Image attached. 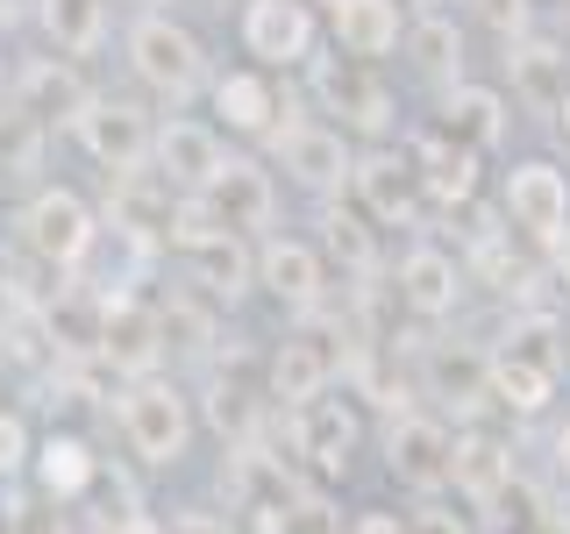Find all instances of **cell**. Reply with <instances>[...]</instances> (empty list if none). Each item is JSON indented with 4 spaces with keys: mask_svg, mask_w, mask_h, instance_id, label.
Returning a JSON list of instances; mask_svg holds the SVG:
<instances>
[{
    "mask_svg": "<svg viewBox=\"0 0 570 534\" xmlns=\"http://www.w3.org/2000/svg\"><path fill=\"white\" fill-rule=\"evenodd\" d=\"M115 427H121V449H129L142 471H178V463L193 456L200 414H193V392L178 378L142 370V378H121V392H115Z\"/></svg>",
    "mask_w": 570,
    "mask_h": 534,
    "instance_id": "1",
    "label": "cell"
},
{
    "mask_svg": "<svg viewBox=\"0 0 570 534\" xmlns=\"http://www.w3.org/2000/svg\"><path fill=\"white\" fill-rule=\"evenodd\" d=\"M121 58H129V79L142 86L150 100L165 107H186L193 93H207V43L193 36L178 14L165 8H142L129 29H121Z\"/></svg>",
    "mask_w": 570,
    "mask_h": 534,
    "instance_id": "2",
    "label": "cell"
},
{
    "mask_svg": "<svg viewBox=\"0 0 570 534\" xmlns=\"http://www.w3.org/2000/svg\"><path fill=\"white\" fill-rule=\"evenodd\" d=\"M14 236L43 271L58 278H79L86 257L100 249V214L79 186H36L22 207H14Z\"/></svg>",
    "mask_w": 570,
    "mask_h": 534,
    "instance_id": "3",
    "label": "cell"
},
{
    "mask_svg": "<svg viewBox=\"0 0 570 534\" xmlns=\"http://www.w3.org/2000/svg\"><path fill=\"white\" fill-rule=\"evenodd\" d=\"M65 136H71V150H79L86 165H100L107 178H121V171H142V165H150L157 115L142 100H129V93H86L79 107H71Z\"/></svg>",
    "mask_w": 570,
    "mask_h": 534,
    "instance_id": "4",
    "label": "cell"
},
{
    "mask_svg": "<svg viewBox=\"0 0 570 534\" xmlns=\"http://www.w3.org/2000/svg\"><path fill=\"white\" fill-rule=\"evenodd\" d=\"M314 71V100H321V121L328 129H343V136H364V142H385L392 136V93H385V79H379V65H364V58H307Z\"/></svg>",
    "mask_w": 570,
    "mask_h": 534,
    "instance_id": "5",
    "label": "cell"
},
{
    "mask_svg": "<svg viewBox=\"0 0 570 534\" xmlns=\"http://www.w3.org/2000/svg\"><path fill=\"white\" fill-rule=\"evenodd\" d=\"M272 150H278V171L293 178L307 200H343L350 171H356V150L343 129H328V121H278L272 129Z\"/></svg>",
    "mask_w": 570,
    "mask_h": 534,
    "instance_id": "6",
    "label": "cell"
},
{
    "mask_svg": "<svg viewBox=\"0 0 570 534\" xmlns=\"http://www.w3.org/2000/svg\"><path fill=\"white\" fill-rule=\"evenodd\" d=\"M236 36H243V50L264 71H293V65L314 58L321 14H314V0H243V8H236Z\"/></svg>",
    "mask_w": 570,
    "mask_h": 534,
    "instance_id": "7",
    "label": "cell"
},
{
    "mask_svg": "<svg viewBox=\"0 0 570 534\" xmlns=\"http://www.w3.org/2000/svg\"><path fill=\"white\" fill-rule=\"evenodd\" d=\"M499 200H507V221L528 243L557 249V236L570 228V171H557L549 157H521V165L499 178Z\"/></svg>",
    "mask_w": 570,
    "mask_h": 534,
    "instance_id": "8",
    "label": "cell"
},
{
    "mask_svg": "<svg viewBox=\"0 0 570 534\" xmlns=\"http://www.w3.org/2000/svg\"><path fill=\"white\" fill-rule=\"evenodd\" d=\"M350 192H356V207H364V214H371L379 228H414L421 214H428L414 157H406V150H385V142H371V150H356Z\"/></svg>",
    "mask_w": 570,
    "mask_h": 534,
    "instance_id": "9",
    "label": "cell"
},
{
    "mask_svg": "<svg viewBox=\"0 0 570 534\" xmlns=\"http://www.w3.org/2000/svg\"><path fill=\"white\" fill-rule=\"evenodd\" d=\"M222 129H214V121H193V115H171L157 121V136H150V171L165 178L171 192H200L214 171H222Z\"/></svg>",
    "mask_w": 570,
    "mask_h": 534,
    "instance_id": "10",
    "label": "cell"
},
{
    "mask_svg": "<svg viewBox=\"0 0 570 534\" xmlns=\"http://www.w3.org/2000/svg\"><path fill=\"white\" fill-rule=\"evenodd\" d=\"M285 435H293V449L307 456L321 477H343L350 456H356V442H364V421H356L350 399L321 392V399H307V406H293V414H285Z\"/></svg>",
    "mask_w": 570,
    "mask_h": 534,
    "instance_id": "11",
    "label": "cell"
},
{
    "mask_svg": "<svg viewBox=\"0 0 570 534\" xmlns=\"http://www.w3.org/2000/svg\"><path fill=\"white\" fill-rule=\"evenodd\" d=\"M200 200L228 236H257V228H272V214H278V186H272V171H264L257 157H222V171L200 186Z\"/></svg>",
    "mask_w": 570,
    "mask_h": 534,
    "instance_id": "12",
    "label": "cell"
},
{
    "mask_svg": "<svg viewBox=\"0 0 570 534\" xmlns=\"http://www.w3.org/2000/svg\"><path fill=\"white\" fill-rule=\"evenodd\" d=\"M257 285L293 314H314L321 293H328V257L307 236H264L257 243Z\"/></svg>",
    "mask_w": 570,
    "mask_h": 534,
    "instance_id": "13",
    "label": "cell"
},
{
    "mask_svg": "<svg viewBox=\"0 0 570 534\" xmlns=\"http://www.w3.org/2000/svg\"><path fill=\"white\" fill-rule=\"evenodd\" d=\"M463 264L450 257V249H435V243H414L400 257V271H392V293H400V307L414 314V320H450L463 307Z\"/></svg>",
    "mask_w": 570,
    "mask_h": 534,
    "instance_id": "14",
    "label": "cell"
},
{
    "mask_svg": "<svg viewBox=\"0 0 570 534\" xmlns=\"http://www.w3.org/2000/svg\"><path fill=\"white\" fill-rule=\"evenodd\" d=\"M450 427H442L435 414H400L385 427V463L392 477H400L406 492H442L450 485Z\"/></svg>",
    "mask_w": 570,
    "mask_h": 534,
    "instance_id": "15",
    "label": "cell"
},
{
    "mask_svg": "<svg viewBox=\"0 0 570 534\" xmlns=\"http://www.w3.org/2000/svg\"><path fill=\"white\" fill-rule=\"evenodd\" d=\"M328 378H335V349L321 343L314 328H293V335L272 349V364H264V399H272L278 414H293V406L321 399V392H328Z\"/></svg>",
    "mask_w": 570,
    "mask_h": 534,
    "instance_id": "16",
    "label": "cell"
},
{
    "mask_svg": "<svg viewBox=\"0 0 570 534\" xmlns=\"http://www.w3.org/2000/svg\"><path fill=\"white\" fill-rule=\"evenodd\" d=\"M406 0H328V36L343 58H364V65H385L392 50L406 43Z\"/></svg>",
    "mask_w": 570,
    "mask_h": 534,
    "instance_id": "17",
    "label": "cell"
},
{
    "mask_svg": "<svg viewBox=\"0 0 570 534\" xmlns=\"http://www.w3.org/2000/svg\"><path fill=\"white\" fill-rule=\"evenodd\" d=\"M29 485L50 492V498H65V506H79V498L100 485L94 442L71 435V427H50V435H36V449H29Z\"/></svg>",
    "mask_w": 570,
    "mask_h": 534,
    "instance_id": "18",
    "label": "cell"
},
{
    "mask_svg": "<svg viewBox=\"0 0 570 534\" xmlns=\"http://www.w3.org/2000/svg\"><path fill=\"white\" fill-rule=\"evenodd\" d=\"M178 264H186V285L200 299H214V307H236L249 285H257V249H249V236H207Z\"/></svg>",
    "mask_w": 570,
    "mask_h": 534,
    "instance_id": "19",
    "label": "cell"
},
{
    "mask_svg": "<svg viewBox=\"0 0 570 534\" xmlns=\"http://www.w3.org/2000/svg\"><path fill=\"white\" fill-rule=\"evenodd\" d=\"M513 449L499 435H485V427H463V435L450 442V485L471 498V506H499V498L513 492Z\"/></svg>",
    "mask_w": 570,
    "mask_h": 534,
    "instance_id": "20",
    "label": "cell"
},
{
    "mask_svg": "<svg viewBox=\"0 0 570 534\" xmlns=\"http://www.w3.org/2000/svg\"><path fill=\"white\" fill-rule=\"evenodd\" d=\"M29 22L43 50H58L65 65H86L107 50V0H29Z\"/></svg>",
    "mask_w": 570,
    "mask_h": 534,
    "instance_id": "21",
    "label": "cell"
},
{
    "mask_svg": "<svg viewBox=\"0 0 570 534\" xmlns=\"http://www.w3.org/2000/svg\"><path fill=\"white\" fill-rule=\"evenodd\" d=\"M207 107H214V129H228V136H272L278 129V93L264 71H214Z\"/></svg>",
    "mask_w": 570,
    "mask_h": 534,
    "instance_id": "22",
    "label": "cell"
},
{
    "mask_svg": "<svg viewBox=\"0 0 570 534\" xmlns=\"http://www.w3.org/2000/svg\"><path fill=\"white\" fill-rule=\"evenodd\" d=\"M435 129L450 142H463V150H499V136H507V93H499V86H478V79L442 86V121Z\"/></svg>",
    "mask_w": 570,
    "mask_h": 534,
    "instance_id": "23",
    "label": "cell"
},
{
    "mask_svg": "<svg viewBox=\"0 0 570 534\" xmlns=\"http://www.w3.org/2000/svg\"><path fill=\"white\" fill-rule=\"evenodd\" d=\"M406 157H414V171H421V200L428 207H456V200H471V186H478V150H463V142H450L442 129H428L406 142Z\"/></svg>",
    "mask_w": 570,
    "mask_h": 534,
    "instance_id": "24",
    "label": "cell"
},
{
    "mask_svg": "<svg viewBox=\"0 0 570 534\" xmlns=\"http://www.w3.org/2000/svg\"><path fill=\"white\" fill-rule=\"evenodd\" d=\"M485 399L507 406V414H542V406L557 399V364L521 356V349H492V364H485Z\"/></svg>",
    "mask_w": 570,
    "mask_h": 534,
    "instance_id": "25",
    "label": "cell"
},
{
    "mask_svg": "<svg viewBox=\"0 0 570 534\" xmlns=\"http://www.w3.org/2000/svg\"><path fill=\"white\" fill-rule=\"evenodd\" d=\"M371 214L364 207H335V200H321V257H335L350 278H371L379 271V236H371Z\"/></svg>",
    "mask_w": 570,
    "mask_h": 534,
    "instance_id": "26",
    "label": "cell"
},
{
    "mask_svg": "<svg viewBox=\"0 0 570 534\" xmlns=\"http://www.w3.org/2000/svg\"><path fill=\"white\" fill-rule=\"evenodd\" d=\"M0 534H79V513L65 498L36 492L29 477H8L0 485Z\"/></svg>",
    "mask_w": 570,
    "mask_h": 534,
    "instance_id": "27",
    "label": "cell"
},
{
    "mask_svg": "<svg viewBox=\"0 0 570 534\" xmlns=\"http://www.w3.org/2000/svg\"><path fill=\"white\" fill-rule=\"evenodd\" d=\"M86 100V86L65 71V58L50 65V58H36L22 71V93H14V115L22 121H71V107Z\"/></svg>",
    "mask_w": 570,
    "mask_h": 534,
    "instance_id": "28",
    "label": "cell"
},
{
    "mask_svg": "<svg viewBox=\"0 0 570 534\" xmlns=\"http://www.w3.org/2000/svg\"><path fill=\"white\" fill-rule=\"evenodd\" d=\"M400 50H414V65L428 71V79H442V86L463 79V71H456V58H463V29H456L442 8H421V22H406V43H400Z\"/></svg>",
    "mask_w": 570,
    "mask_h": 534,
    "instance_id": "29",
    "label": "cell"
},
{
    "mask_svg": "<svg viewBox=\"0 0 570 534\" xmlns=\"http://www.w3.org/2000/svg\"><path fill=\"white\" fill-rule=\"evenodd\" d=\"M507 71H513V86H521V100L549 107V115H557V100L570 93V79H563V65H557V50H549V43L507 50Z\"/></svg>",
    "mask_w": 570,
    "mask_h": 534,
    "instance_id": "30",
    "label": "cell"
},
{
    "mask_svg": "<svg viewBox=\"0 0 570 534\" xmlns=\"http://www.w3.org/2000/svg\"><path fill=\"white\" fill-rule=\"evenodd\" d=\"M485 364H492V356H471V349H450V343H442V349H428V378H435V392H442V399H485Z\"/></svg>",
    "mask_w": 570,
    "mask_h": 534,
    "instance_id": "31",
    "label": "cell"
},
{
    "mask_svg": "<svg viewBox=\"0 0 570 534\" xmlns=\"http://www.w3.org/2000/svg\"><path fill=\"white\" fill-rule=\"evenodd\" d=\"M29 449H36L29 421L14 414V406H0V485H8V477H29Z\"/></svg>",
    "mask_w": 570,
    "mask_h": 534,
    "instance_id": "32",
    "label": "cell"
},
{
    "mask_svg": "<svg viewBox=\"0 0 570 534\" xmlns=\"http://www.w3.org/2000/svg\"><path fill=\"white\" fill-rule=\"evenodd\" d=\"M285 534H343V521L321 492H293L285 498Z\"/></svg>",
    "mask_w": 570,
    "mask_h": 534,
    "instance_id": "33",
    "label": "cell"
},
{
    "mask_svg": "<svg viewBox=\"0 0 570 534\" xmlns=\"http://www.w3.org/2000/svg\"><path fill=\"white\" fill-rule=\"evenodd\" d=\"M406 534H471V527H463V513H450V506H421L414 521H406Z\"/></svg>",
    "mask_w": 570,
    "mask_h": 534,
    "instance_id": "34",
    "label": "cell"
},
{
    "mask_svg": "<svg viewBox=\"0 0 570 534\" xmlns=\"http://www.w3.org/2000/svg\"><path fill=\"white\" fill-rule=\"evenodd\" d=\"M165 534H228V521H222V513L186 506V513H171V521H165Z\"/></svg>",
    "mask_w": 570,
    "mask_h": 534,
    "instance_id": "35",
    "label": "cell"
},
{
    "mask_svg": "<svg viewBox=\"0 0 570 534\" xmlns=\"http://www.w3.org/2000/svg\"><path fill=\"white\" fill-rule=\"evenodd\" d=\"M343 534H406V521H400V513H385V506H371V513H356Z\"/></svg>",
    "mask_w": 570,
    "mask_h": 534,
    "instance_id": "36",
    "label": "cell"
},
{
    "mask_svg": "<svg viewBox=\"0 0 570 534\" xmlns=\"http://www.w3.org/2000/svg\"><path fill=\"white\" fill-rule=\"evenodd\" d=\"M107 534H165L157 513H121V521H107Z\"/></svg>",
    "mask_w": 570,
    "mask_h": 534,
    "instance_id": "37",
    "label": "cell"
},
{
    "mask_svg": "<svg viewBox=\"0 0 570 534\" xmlns=\"http://www.w3.org/2000/svg\"><path fill=\"white\" fill-rule=\"evenodd\" d=\"M549 456H557V477H563V485H570V421L557 427V442H549Z\"/></svg>",
    "mask_w": 570,
    "mask_h": 534,
    "instance_id": "38",
    "label": "cell"
},
{
    "mask_svg": "<svg viewBox=\"0 0 570 534\" xmlns=\"http://www.w3.org/2000/svg\"><path fill=\"white\" fill-rule=\"evenodd\" d=\"M557 278H563V293H570V228L557 236Z\"/></svg>",
    "mask_w": 570,
    "mask_h": 534,
    "instance_id": "39",
    "label": "cell"
},
{
    "mask_svg": "<svg viewBox=\"0 0 570 534\" xmlns=\"http://www.w3.org/2000/svg\"><path fill=\"white\" fill-rule=\"evenodd\" d=\"M557 129H563V136H570V93H563V100H557Z\"/></svg>",
    "mask_w": 570,
    "mask_h": 534,
    "instance_id": "40",
    "label": "cell"
},
{
    "mask_svg": "<svg viewBox=\"0 0 570 534\" xmlns=\"http://www.w3.org/2000/svg\"><path fill=\"white\" fill-rule=\"evenodd\" d=\"M557 335H563V364H570V314H563V320H557Z\"/></svg>",
    "mask_w": 570,
    "mask_h": 534,
    "instance_id": "41",
    "label": "cell"
},
{
    "mask_svg": "<svg viewBox=\"0 0 570 534\" xmlns=\"http://www.w3.org/2000/svg\"><path fill=\"white\" fill-rule=\"evenodd\" d=\"M0 86H8V58H0Z\"/></svg>",
    "mask_w": 570,
    "mask_h": 534,
    "instance_id": "42",
    "label": "cell"
},
{
    "mask_svg": "<svg viewBox=\"0 0 570 534\" xmlns=\"http://www.w3.org/2000/svg\"><path fill=\"white\" fill-rule=\"evenodd\" d=\"M421 8H435V0H421Z\"/></svg>",
    "mask_w": 570,
    "mask_h": 534,
    "instance_id": "43",
    "label": "cell"
},
{
    "mask_svg": "<svg viewBox=\"0 0 570 534\" xmlns=\"http://www.w3.org/2000/svg\"><path fill=\"white\" fill-rule=\"evenodd\" d=\"M563 29H570V14H563Z\"/></svg>",
    "mask_w": 570,
    "mask_h": 534,
    "instance_id": "44",
    "label": "cell"
},
{
    "mask_svg": "<svg viewBox=\"0 0 570 534\" xmlns=\"http://www.w3.org/2000/svg\"><path fill=\"white\" fill-rule=\"evenodd\" d=\"M563 534H570V521H563Z\"/></svg>",
    "mask_w": 570,
    "mask_h": 534,
    "instance_id": "45",
    "label": "cell"
}]
</instances>
